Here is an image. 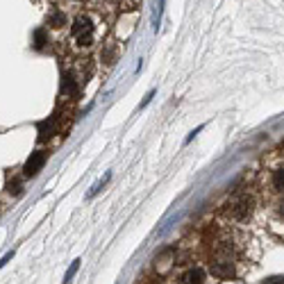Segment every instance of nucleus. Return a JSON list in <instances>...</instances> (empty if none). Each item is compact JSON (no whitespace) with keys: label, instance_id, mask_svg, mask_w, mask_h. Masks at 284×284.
I'll return each instance as SVG.
<instances>
[{"label":"nucleus","instance_id":"1","mask_svg":"<svg viewBox=\"0 0 284 284\" xmlns=\"http://www.w3.org/2000/svg\"><path fill=\"white\" fill-rule=\"evenodd\" d=\"M71 34L77 39V43H80L82 48L91 46V43H93V25H91V21H89L86 16H77L75 23H73V27H71Z\"/></svg>","mask_w":284,"mask_h":284},{"label":"nucleus","instance_id":"2","mask_svg":"<svg viewBox=\"0 0 284 284\" xmlns=\"http://www.w3.org/2000/svg\"><path fill=\"white\" fill-rule=\"evenodd\" d=\"M252 198L250 196H241V198H236V200H232L230 205H227V209H225V214L230 216V218H236V220H243V218H248L250 216V212H252Z\"/></svg>","mask_w":284,"mask_h":284},{"label":"nucleus","instance_id":"3","mask_svg":"<svg viewBox=\"0 0 284 284\" xmlns=\"http://www.w3.org/2000/svg\"><path fill=\"white\" fill-rule=\"evenodd\" d=\"M46 157H48V155H46V152H43V150L32 152V155H30V159L25 161V171H23V173H25L27 177L37 175V173L43 168V164H46Z\"/></svg>","mask_w":284,"mask_h":284},{"label":"nucleus","instance_id":"4","mask_svg":"<svg viewBox=\"0 0 284 284\" xmlns=\"http://www.w3.org/2000/svg\"><path fill=\"white\" fill-rule=\"evenodd\" d=\"M212 273L216 278H232L234 275V268H232L230 257H218L214 264H212Z\"/></svg>","mask_w":284,"mask_h":284},{"label":"nucleus","instance_id":"5","mask_svg":"<svg viewBox=\"0 0 284 284\" xmlns=\"http://www.w3.org/2000/svg\"><path fill=\"white\" fill-rule=\"evenodd\" d=\"M62 91L66 96H77L80 93V86H77V80L73 77V73H66L64 80H62Z\"/></svg>","mask_w":284,"mask_h":284},{"label":"nucleus","instance_id":"6","mask_svg":"<svg viewBox=\"0 0 284 284\" xmlns=\"http://www.w3.org/2000/svg\"><path fill=\"white\" fill-rule=\"evenodd\" d=\"M180 282H184V284H200V282H205V273L200 271V268H191V271H187V273L180 278Z\"/></svg>","mask_w":284,"mask_h":284},{"label":"nucleus","instance_id":"7","mask_svg":"<svg viewBox=\"0 0 284 284\" xmlns=\"http://www.w3.org/2000/svg\"><path fill=\"white\" fill-rule=\"evenodd\" d=\"M53 132H55V118H50V121H43V123H39V141H46Z\"/></svg>","mask_w":284,"mask_h":284},{"label":"nucleus","instance_id":"8","mask_svg":"<svg viewBox=\"0 0 284 284\" xmlns=\"http://www.w3.org/2000/svg\"><path fill=\"white\" fill-rule=\"evenodd\" d=\"M46 43H48V39H46V30H43V27H39L37 32H34V48L43 50V48H46Z\"/></svg>","mask_w":284,"mask_h":284},{"label":"nucleus","instance_id":"9","mask_svg":"<svg viewBox=\"0 0 284 284\" xmlns=\"http://www.w3.org/2000/svg\"><path fill=\"white\" fill-rule=\"evenodd\" d=\"M273 187L275 189H284V168L273 173Z\"/></svg>","mask_w":284,"mask_h":284},{"label":"nucleus","instance_id":"10","mask_svg":"<svg viewBox=\"0 0 284 284\" xmlns=\"http://www.w3.org/2000/svg\"><path fill=\"white\" fill-rule=\"evenodd\" d=\"M50 25H53V27H62V25H66L64 14H59V11H55L53 16H50Z\"/></svg>","mask_w":284,"mask_h":284},{"label":"nucleus","instance_id":"11","mask_svg":"<svg viewBox=\"0 0 284 284\" xmlns=\"http://www.w3.org/2000/svg\"><path fill=\"white\" fill-rule=\"evenodd\" d=\"M77 268H80V259H75V262L71 264V268L66 271V275H64V282H71V280H73V275L77 273Z\"/></svg>","mask_w":284,"mask_h":284},{"label":"nucleus","instance_id":"12","mask_svg":"<svg viewBox=\"0 0 284 284\" xmlns=\"http://www.w3.org/2000/svg\"><path fill=\"white\" fill-rule=\"evenodd\" d=\"M109 177H112V175H109V173H107V175H105V180H102V182H98V184H96V187H93V189H91V193H89V196H96V193H98V191H100V189H102V187H105V184H107V182H109Z\"/></svg>","mask_w":284,"mask_h":284},{"label":"nucleus","instance_id":"13","mask_svg":"<svg viewBox=\"0 0 284 284\" xmlns=\"http://www.w3.org/2000/svg\"><path fill=\"white\" fill-rule=\"evenodd\" d=\"M152 98H155V91H148V96L143 98V102H141L139 107H141V109H143V107H148V105H150V100H152Z\"/></svg>","mask_w":284,"mask_h":284},{"label":"nucleus","instance_id":"14","mask_svg":"<svg viewBox=\"0 0 284 284\" xmlns=\"http://www.w3.org/2000/svg\"><path fill=\"white\" fill-rule=\"evenodd\" d=\"M203 128H205V125H198V128L193 130V132H191V134H189L187 139H184V145H187V143H191V139H193V137H196V134H198V132H200V130H203Z\"/></svg>","mask_w":284,"mask_h":284},{"label":"nucleus","instance_id":"15","mask_svg":"<svg viewBox=\"0 0 284 284\" xmlns=\"http://www.w3.org/2000/svg\"><path fill=\"white\" fill-rule=\"evenodd\" d=\"M11 259H14V250H11V252H7V255H5V257H2V259H0V268H2V266H5V264H7V262H11Z\"/></svg>","mask_w":284,"mask_h":284},{"label":"nucleus","instance_id":"16","mask_svg":"<svg viewBox=\"0 0 284 284\" xmlns=\"http://www.w3.org/2000/svg\"><path fill=\"white\" fill-rule=\"evenodd\" d=\"M264 282H266V284H282L284 278H266Z\"/></svg>","mask_w":284,"mask_h":284},{"label":"nucleus","instance_id":"17","mask_svg":"<svg viewBox=\"0 0 284 284\" xmlns=\"http://www.w3.org/2000/svg\"><path fill=\"white\" fill-rule=\"evenodd\" d=\"M280 216H282V218H284V203L280 205Z\"/></svg>","mask_w":284,"mask_h":284}]
</instances>
